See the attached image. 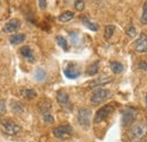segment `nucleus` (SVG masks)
<instances>
[{
	"label": "nucleus",
	"mask_w": 147,
	"mask_h": 142,
	"mask_svg": "<svg viewBox=\"0 0 147 142\" xmlns=\"http://www.w3.org/2000/svg\"><path fill=\"white\" fill-rule=\"evenodd\" d=\"M140 23L142 24H147V1L144 3V6H143V15H142V17H140Z\"/></svg>",
	"instance_id": "b1692460"
},
{
	"label": "nucleus",
	"mask_w": 147,
	"mask_h": 142,
	"mask_svg": "<svg viewBox=\"0 0 147 142\" xmlns=\"http://www.w3.org/2000/svg\"><path fill=\"white\" fill-rule=\"evenodd\" d=\"M114 31H115V27H114V25H108L107 27H105V32H104V37H105V40H110L112 35H113V33H114Z\"/></svg>",
	"instance_id": "5701e85b"
},
{
	"label": "nucleus",
	"mask_w": 147,
	"mask_h": 142,
	"mask_svg": "<svg viewBox=\"0 0 147 142\" xmlns=\"http://www.w3.org/2000/svg\"><path fill=\"white\" fill-rule=\"evenodd\" d=\"M25 34H14L9 36V42L11 44H19L25 40Z\"/></svg>",
	"instance_id": "f3484780"
},
{
	"label": "nucleus",
	"mask_w": 147,
	"mask_h": 142,
	"mask_svg": "<svg viewBox=\"0 0 147 142\" xmlns=\"http://www.w3.org/2000/svg\"><path fill=\"white\" fill-rule=\"evenodd\" d=\"M126 33H127V35H128L129 37H135V36L137 35V34H136V33H137V32H136V27H135V26H132V25H131V26H129V28L127 29V32H126Z\"/></svg>",
	"instance_id": "bb28decb"
},
{
	"label": "nucleus",
	"mask_w": 147,
	"mask_h": 142,
	"mask_svg": "<svg viewBox=\"0 0 147 142\" xmlns=\"http://www.w3.org/2000/svg\"><path fill=\"white\" fill-rule=\"evenodd\" d=\"M20 54H22L24 58L28 59L31 62L34 61V54H33L32 49H31L28 45H25V46H23V48L20 49Z\"/></svg>",
	"instance_id": "f8f14e48"
},
{
	"label": "nucleus",
	"mask_w": 147,
	"mask_h": 142,
	"mask_svg": "<svg viewBox=\"0 0 147 142\" xmlns=\"http://www.w3.org/2000/svg\"><path fill=\"white\" fill-rule=\"evenodd\" d=\"M135 117H136V113H135L134 109H131V108L126 109V111L122 113V124L125 125V126L130 125L134 122Z\"/></svg>",
	"instance_id": "1a4fd4ad"
},
{
	"label": "nucleus",
	"mask_w": 147,
	"mask_h": 142,
	"mask_svg": "<svg viewBox=\"0 0 147 142\" xmlns=\"http://www.w3.org/2000/svg\"><path fill=\"white\" fill-rule=\"evenodd\" d=\"M42 117H43L44 122H47V123H53V122H55V119H53L51 112H49V113H43V114H42Z\"/></svg>",
	"instance_id": "393cba45"
},
{
	"label": "nucleus",
	"mask_w": 147,
	"mask_h": 142,
	"mask_svg": "<svg viewBox=\"0 0 147 142\" xmlns=\"http://www.w3.org/2000/svg\"><path fill=\"white\" fill-rule=\"evenodd\" d=\"M75 17V14H74L73 11H65V13H62L59 17H58V19L60 20V21H62V23H67V21H70L73 18Z\"/></svg>",
	"instance_id": "2eb2a0df"
},
{
	"label": "nucleus",
	"mask_w": 147,
	"mask_h": 142,
	"mask_svg": "<svg viewBox=\"0 0 147 142\" xmlns=\"http://www.w3.org/2000/svg\"><path fill=\"white\" fill-rule=\"evenodd\" d=\"M13 109L17 111V112H23L24 111V108H23L22 104L19 102H13Z\"/></svg>",
	"instance_id": "cd10ccee"
},
{
	"label": "nucleus",
	"mask_w": 147,
	"mask_h": 142,
	"mask_svg": "<svg viewBox=\"0 0 147 142\" xmlns=\"http://www.w3.org/2000/svg\"><path fill=\"white\" fill-rule=\"evenodd\" d=\"M145 100H146V105H147V95H146V97H145Z\"/></svg>",
	"instance_id": "473e14b6"
},
{
	"label": "nucleus",
	"mask_w": 147,
	"mask_h": 142,
	"mask_svg": "<svg viewBox=\"0 0 147 142\" xmlns=\"http://www.w3.org/2000/svg\"><path fill=\"white\" fill-rule=\"evenodd\" d=\"M110 68H111V70H112V72L115 73V74H119V73H121V72L123 71V66H122L120 62H117V61L111 62Z\"/></svg>",
	"instance_id": "4468645a"
},
{
	"label": "nucleus",
	"mask_w": 147,
	"mask_h": 142,
	"mask_svg": "<svg viewBox=\"0 0 147 142\" xmlns=\"http://www.w3.org/2000/svg\"><path fill=\"white\" fill-rule=\"evenodd\" d=\"M55 41L58 43V45L63 50V51H67L68 50V43H67V40L63 37V36H57L55 37Z\"/></svg>",
	"instance_id": "aec40b11"
},
{
	"label": "nucleus",
	"mask_w": 147,
	"mask_h": 142,
	"mask_svg": "<svg viewBox=\"0 0 147 142\" xmlns=\"http://www.w3.org/2000/svg\"><path fill=\"white\" fill-rule=\"evenodd\" d=\"M98 67H100V61H95V62H93L92 64L88 67V69H87V76H94V74H96L97 73V71H98Z\"/></svg>",
	"instance_id": "6ab92c4d"
},
{
	"label": "nucleus",
	"mask_w": 147,
	"mask_h": 142,
	"mask_svg": "<svg viewBox=\"0 0 147 142\" xmlns=\"http://www.w3.org/2000/svg\"><path fill=\"white\" fill-rule=\"evenodd\" d=\"M22 95H23L25 98H27V99H33V98H35V97H36L37 94L34 89L24 88L23 90H22Z\"/></svg>",
	"instance_id": "dca6fc26"
},
{
	"label": "nucleus",
	"mask_w": 147,
	"mask_h": 142,
	"mask_svg": "<svg viewBox=\"0 0 147 142\" xmlns=\"http://www.w3.org/2000/svg\"><path fill=\"white\" fill-rule=\"evenodd\" d=\"M112 81V78L111 77H100L95 80H93L90 82L88 87L90 88H96V87H100V86H104L107 84H110Z\"/></svg>",
	"instance_id": "9b49d317"
},
{
	"label": "nucleus",
	"mask_w": 147,
	"mask_h": 142,
	"mask_svg": "<svg viewBox=\"0 0 147 142\" xmlns=\"http://www.w3.org/2000/svg\"><path fill=\"white\" fill-rule=\"evenodd\" d=\"M111 95V91L108 89H97L95 90L91 96V103L93 105H97L107 100Z\"/></svg>",
	"instance_id": "20e7f679"
},
{
	"label": "nucleus",
	"mask_w": 147,
	"mask_h": 142,
	"mask_svg": "<svg viewBox=\"0 0 147 142\" xmlns=\"http://www.w3.org/2000/svg\"><path fill=\"white\" fill-rule=\"evenodd\" d=\"M69 36H70V40H71L74 45H77V43H78V34L71 32V33L69 34Z\"/></svg>",
	"instance_id": "c85d7f7f"
},
{
	"label": "nucleus",
	"mask_w": 147,
	"mask_h": 142,
	"mask_svg": "<svg viewBox=\"0 0 147 142\" xmlns=\"http://www.w3.org/2000/svg\"><path fill=\"white\" fill-rule=\"evenodd\" d=\"M5 113H6V104H5V100L2 98H0V115H2Z\"/></svg>",
	"instance_id": "c756f323"
},
{
	"label": "nucleus",
	"mask_w": 147,
	"mask_h": 142,
	"mask_svg": "<svg viewBox=\"0 0 147 142\" xmlns=\"http://www.w3.org/2000/svg\"><path fill=\"white\" fill-rule=\"evenodd\" d=\"M20 25H22L20 20L16 19V18L10 19V20H9L8 23H6V25L3 26V32H5V33H7V34L14 33V32L18 31L19 28H20Z\"/></svg>",
	"instance_id": "6e6552de"
},
{
	"label": "nucleus",
	"mask_w": 147,
	"mask_h": 142,
	"mask_svg": "<svg viewBox=\"0 0 147 142\" xmlns=\"http://www.w3.org/2000/svg\"><path fill=\"white\" fill-rule=\"evenodd\" d=\"M84 7H85L84 0H76V2H75V8H76V10L82 11V10H84Z\"/></svg>",
	"instance_id": "a878e982"
},
{
	"label": "nucleus",
	"mask_w": 147,
	"mask_h": 142,
	"mask_svg": "<svg viewBox=\"0 0 147 142\" xmlns=\"http://www.w3.org/2000/svg\"><path fill=\"white\" fill-rule=\"evenodd\" d=\"M38 106H40L41 114H43V113H49V112L51 111V103H50L49 100H42V102L38 104Z\"/></svg>",
	"instance_id": "a211bd4d"
},
{
	"label": "nucleus",
	"mask_w": 147,
	"mask_h": 142,
	"mask_svg": "<svg viewBox=\"0 0 147 142\" xmlns=\"http://www.w3.org/2000/svg\"><path fill=\"white\" fill-rule=\"evenodd\" d=\"M57 100H58L59 104L66 105V104L69 103V96H68V94H67L66 91L60 90V91H58V94H57Z\"/></svg>",
	"instance_id": "ddd939ff"
},
{
	"label": "nucleus",
	"mask_w": 147,
	"mask_h": 142,
	"mask_svg": "<svg viewBox=\"0 0 147 142\" xmlns=\"http://www.w3.org/2000/svg\"><path fill=\"white\" fill-rule=\"evenodd\" d=\"M92 112L88 108H80L77 114V121L83 129H88L91 125Z\"/></svg>",
	"instance_id": "f03ea898"
},
{
	"label": "nucleus",
	"mask_w": 147,
	"mask_h": 142,
	"mask_svg": "<svg viewBox=\"0 0 147 142\" xmlns=\"http://www.w3.org/2000/svg\"><path fill=\"white\" fill-rule=\"evenodd\" d=\"M52 132L57 139H68L73 134V127L69 124H63L55 127Z\"/></svg>",
	"instance_id": "7ed1b4c3"
},
{
	"label": "nucleus",
	"mask_w": 147,
	"mask_h": 142,
	"mask_svg": "<svg viewBox=\"0 0 147 142\" xmlns=\"http://www.w3.org/2000/svg\"><path fill=\"white\" fill-rule=\"evenodd\" d=\"M35 79H36L37 81H43V80H45V79H47V73H45V71L43 70V69H41V68L36 69V71H35Z\"/></svg>",
	"instance_id": "4be33fe9"
},
{
	"label": "nucleus",
	"mask_w": 147,
	"mask_h": 142,
	"mask_svg": "<svg viewBox=\"0 0 147 142\" xmlns=\"http://www.w3.org/2000/svg\"><path fill=\"white\" fill-rule=\"evenodd\" d=\"M114 111V107L113 105H105V106L101 107L96 113H95V116H94V122L97 124V123H101L103 121H105L109 115H111V113Z\"/></svg>",
	"instance_id": "39448f33"
},
{
	"label": "nucleus",
	"mask_w": 147,
	"mask_h": 142,
	"mask_svg": "<svg viewBox=\"0 0 147 142\" xmlns=\"http://www.w3.org/2000/svg\"><path fill=\"white\" fill-rule=\"evenodd\" d=\"M135 51L138 53H145L147 52V35L145 33H142L137 38L135 43Z\"/></svg>",
	"instance_id": "0eeeda50"
},
{
	"label": "nucleus",
	"mask_w": 147,
	"mask_h": 142,
	"mask_svg": "<svg viewBox=\"0 0 147 142\" xmlns=\"http://www.w3.org/2000/svg\"><path fill=\"white\" fill-rule=\"evenodd\" d=\"M82 21H83V24H84L87 28H90V29L93 31V32H96V31H97V28H98L96 24H94V23H92V21H90V20H88V18L83 17L82 18Z\"/></svg>",
	"instance_id": "412c9836"
},
{
	"label": "nucleus",
	"mask_w": 147,
	"mask_h": 142,
	"mask_svg": "<svg viewBox=\"0 0 147 142\" xmlns=\"http://www.w3.org/2000/svg\"><path fill=\"white\" fill-rule=\"evenodd\" d=\"M1 126H2V130L5 131V133H7L9 135L18 134L19 132L22 131V127L17 123H15L14 121H11V120H5V121H2L1 122Z\"/></svg>",
	"instance_id": "423d86ee"
},
{
	"label": "nucleus",
	"mask_w": 147,
	"mask_h": 142,
	"mask_svg": "<svg viewBox=\"0 0 147 142\" xmlns=\"http://www.w3.org/2000/svg\"><path fill=\"white\" fill-rule=\"evenodd\" d=\"M38 6L41 9H45L48 7V0H38Z\"/></svg>",
	"instance_id": "2f4dec72"
},
{
	"label": "nucleus",
	"mask_w": 147,
	"mask_h": 142,
	"mask_svg": "<svg viewBox=\"0 0 147 142\" xmlns=\"http://www.w3.org/2000/svg\"><path fill=\"white\" fill-rule=\"evenodd\" d=\"M65 76L68 78V79H76V78H78L79 76H80V72L79 70H77V68H76V66L74 64V63H70L66 69H65Z\"/></svg>",
	"instance_id": "9d476101"
},
{
	"label": "nucleus",
	"mask_w": 147,
	"mask_h": 142,
	"mask_svg": "<svg viewBox=\"0 0 147 142\" xmlns=\"http://www.w3.org/2000/svg\"><path fill=\"white\" fill-rule=\"evenodd\" d=\"M147 133V123L145 121H140L137 122L131 126L130 131H129V137L131 139V141L137 142L142 140L145 134Z\"/></svg>",
	"instance_id": "f257e3e1"
},
{
	"label": "nucleus",
	"mask_w": 147,
	"mask_h": 142,
	"mask_svg": "<svg viewBox=\"0 0 147 142\" xmlns=\"http://www.w3.org/2000/svg\"><path fill=\"white\" fill-rule=\"evenodd\" d=\"M137 67H138V69H140V70L147 71V61L146 60H145V61H140Z\"/></svg>",
	"instance_id": "7c9ffc66"
}]
</instances>
